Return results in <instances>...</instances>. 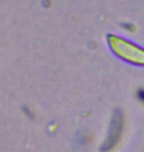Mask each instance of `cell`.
Instances as JSON below:
<instances>
[{"label": "cell", "mask_w": 144, "mask_h": 152, "mask_svg": "<svg viewBox=\"0 0 144 152\" xmlns=\"http://www.w3.org/2000/svg\"><path fill=\"white\" fill-rule=\"evenodd\" d=\"M110 45L113 50L121 58L135 64L144 65V51L134 47L133 45L115 38V36H111Z\"/></svg>", "instance_id": "6da1fadb"}, {"label": "cell", "mask_w": 144, "mask_h": 152, "mask_svg": "<svg viewBox=\"0 0 144 152\" xmlns=\"http://www.w3.org/2000/svg\"><path fill=\"white\" fill-rule=\"evenodd\" d=\"M121 127H122V117L118 112L115 115H114V117L112 118L109 134L107 136L105 143L103 145V150H109L115 146V143L118 140L119 135H121Z\"/></svg>", "instance_id": "7a4b0ae2"}, {"label": "cell", "mask_w": 144, "mask_h": 152, "mask_svg": "<svg viewBox=\"0 0 144 152\" xmlns=\"http://www.w3.org/2000/svg\"><path fill=\"white\" fill-rule=\"evenodd\" d=\"M138 95H139V99L141 100V101H144V91H139L138 92Z\"/></svg>", "instance_id": "3957f363"}]
</instances>
